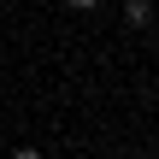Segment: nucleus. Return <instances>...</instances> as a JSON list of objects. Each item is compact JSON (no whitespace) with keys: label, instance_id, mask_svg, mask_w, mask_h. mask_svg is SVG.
Returning <instances> with one entry per match:
<instances>
[{"label":"nucleus","instance_id":"f257e3e1","mask_svg":"<svg viewBox=\"0 0 159 159\" xmlns=\"http://www.w3.org/2000/svg\"><path fill=\"white\" fill-rule=\"evenodd\" d=\"M124 18H130V24H148V18H153V0H124Z\"/></svg>","mask_w":159,"mask_h":159},{"label":"nucleus","instance_id":"f03ea898","mask_svg":"<svg viewBox=\"0 0 159 159\" xmlns=\"http://www.w3.org/2000/svg\"><path fill=\"white\" fill-rule=\"evenodd\" d=\"M94 6H100V0H71V12H94Z\"/></svg>","mask_w":159,"mask_h":159},{"label":"nucleus","instance_id":"7ed1b4c3","mask_svg":"<svg viewBox=\"0 0 159 159\" xmlns=\"http://www.w3.org/2000/svg\"><path fill=\"white\" fill-rule=\"evenodd\" d=\"M12 159H41V153H35V148H18V153H12Z\"/></svg>","mask_w":159,"mask_h":159}]
</instances>
